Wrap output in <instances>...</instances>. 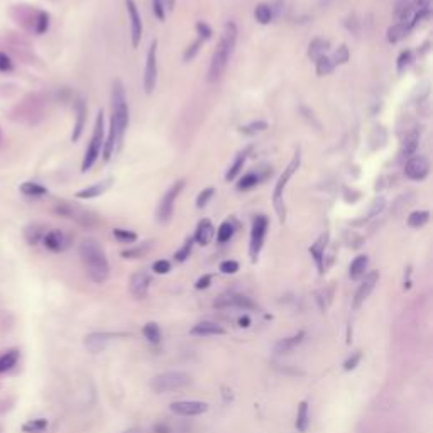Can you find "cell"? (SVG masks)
I'll return each mask as SVG.
<instances>
[{
    "label": "cell",
    "instance_id": "ab89813d",
    "mask_svg": "<svg viewBox=\"0 0 433 433\" xmlns=\"http://www.w3.org/2000/svg\"><path fill=\"white\" fill-rule=\"evenodd\" d=\"M113 237H115L119 242L124 244H130L137 240V233L132 232V230H125V229H113Z\"/></svg>",
    "mask_w": 433,
    "mask_h": 433
},
{
    "label": "cell",
    "instance_id": "94428289",
    "mask_svg": "<svg viewBox=\"0 0 433 433\" xmlns=\"http://www.w3.org/2000/svg\"><path fill=\"white\" fill-rule=\"evenodd\" d=\"M332 2H333V0H318V3H320V7H328Z\"/></svg>",
    "mask_w": 433,
    "mask_h": 433
},
{
    "label": "cell",
    "instance_id": "4dcf8cb0",
    "mask_svg": "<svg viewBox=\"0 0 433 433\" xmlns=\"http://www.w3.org/2000/svg\"><path fill=\"white\" fill-rule=\"evenodd\" d=\"M233 232H235V225H233V222L232 220H225V222L218 227V230H216V239H218V242L225 244L233 237Z\"/></svg>",
    "mask_w": 433,
    "mask_h": 433
},
{
    "label": "cell",
    "instance_id": "6f0895ef",
    "mask_svg": "<svg viewBox=\"0 0 433 433\" xmlns=\"http://www.w3.org/2000/svg\"><path fill=\"white\" fill-rule=\"evenodd\" d=\"M212 283V276L210 274H207V276H201L200 279L197 281V284H195V288L197 290H205V288H208Z\"/></svg>",
    "mask_w": 433,
    "mask_h": 433
},
{
    "label": "cell",
    "instance_id": "f5cc1de1",
    "mask_svg": "<svg viewBox=\"0 0 433 433\" xmlns=\"http://www.w3.org/2000/svg\"><path fill=\"white\" fill-rule=\"evenodd\" d=\"M29 230H32V233L27 232L26 235H27V240H29L31 244H36L39 239H43L44 233H43V229H41V227H37V225H31V227H29Z\"/></svg>",
    "mask_w": 433,
    "mask_h": 433
},
{
    "label": "cell",
    "instance_id": "8992f818",
    "mask_svg": "<svg viewBox=\"0 0 433 433\" xmlns=\"http://www.w3.org/2000/svg\"><path fill=\"white\" fill-rule=\"evenodd\" d=\"M191 383L190 374L183 372V371H170V372L157 374L156 377H153L151 381V387L154 393L163 394V393H171V391L181 389L186 387Z\"/></svg>",
    "mask_w": 433,
    "mask_h": 433
},
{
    "label": "cell",
    "instance_id": "11a10c76",
    "mask_svg": "<svg viewBox=\"0 0 433 433\" xmlns=\"http://www.w3.org/2000/svg\"><path fill=\"white\" fill-rule=\"evenodd\" d=\"M47 26H49V17H47V14H44V12H41L39 14V19H37V27H36V31L39 34H43L44 31L47 29Z\"/></svg>",
    "mask_w": 433,
    "mask_h": 433
},
{
    "label": "cell",
    "instance_id": "7c38bea8",
    "mask_svg": "<svg viewBox=\"0 0 433 433\" xmlns=\"http://www.w3.org/2000/svg\"><path fill=\"white\" fill-rule=\"evenodd\" d=\"M170 410L180 417H197L208 411V404L203 401H176L171 404Z\"/></svg>",
    "mask_w": 433,
    "mask_h": 433
},
{
    "label": "cell",
    "instance_id": "7402d4cb",
    "mask_svg": "<svg viewBox=\"0 0 433 433\" xmlns=\"http://www.w3.org/2000/svg\"><path fill=\"white\" fill-rule=\"evenodd\" d=\"M85 120H87V105H85L83 100H80L77 104V120H75V129H73V136H71V140L77 142L80 139L81 132H83L85 127Z\"/></svg>",
    "mask_w": 433,
    "mask_h": 433
},
{
    "label": "cell",
    "instance_id": "60d3db41",
    "mask_svg": "<svg viewBox=\"0 0 433 433\" xmlns=\"http://www.w3.org/2000/svg\"><path fill=\"white\" fill-rule=\"evenodd\" d=\"M214 195H215V188H212V186L201 190L200 193H198V197H197V208H205L207 207V203L212 200V198H214Z\"/></svg>",
    "mask_w": 433,
    "mask_h": 433
},
{
    "label": "cell",
    "instance_id": "8fae6325",
    "mask_svg": "<svg viewBox=\"0 0 433 433\" xmlns=\"http://www.w3.org/2000/svg\"><path fill=\"white\" fill-rule=\"evenodd\" d=\"M125 9L130 19V41H132V46L137 47L140 44V39H142V20H140V14L134 0H125Z\"/></svg>",
    "mask_w": 433,
    "mask_h": 433
},
{
    "label": "cell",
    "instance_id": "603a6c76",
    "mask_svg": "<svg viewBox=\"0 0 433 433\" xmlns=\"http://www.w3.org/2000/svg\"><path fill=\"white\" fill-rule=\"evenodd\" d=\"M191 333L193 335H223L225 330L220 325L214 324V322H200V324L191 328Z\"/></svg>",
    "mask_w": 433,
    "mask_h": 433
},
{
    "label": "cell",
    "instance_id": "484cf974",
    "mask_svg": "<svg viewBox=\"0 0 433 433\" xmlns=\"http://www.w3.org/2000/svg\"><path fill=\"white\" fill-rule=\"evenodd\" d=\"M408 31H410V27H408L406 22H396V24H393V26L387 29V41H389L391 44L400 43V41L408 34Z\"/></svg>",
    "mask_w": 433,
    "mask_h": 433
},
{
    "label": "cell",
    "instance_id": "1f68e13d",
    "mask_svg": "<svg viewBox=\"0 0 433 433\" xmlns=\"http://www.w3.org/2000/svg\"><path fill=\"white\" fill-rule=\"evenodd\" d=\"M296 428H298V432H301V433H305L308 428V403L307 401H301L300 406H298Z\"/></svg>",
    "mask_w": 433,
    "mask_h": 433
},
{
    "label": "cell",
    "instance_id": "db71d44e",
    "mask_svg": "<svg viewBox=\"0 0 433 433\" xmlns=\"http://www.w3.org/2000/svg\"><path fill=\"white\" fill-rule=\"evenodd\" d=\"M12 68H14L12 60H10L5 53H0V71H2V73H7V71H12Z\"/></svg>",
    "mask_w": 433,
    "mask_h": 433
},
{
    "label": "cell",
    "instance_id": "ac0fdd59",
    "mask_svg": "<svg viewBox=\"0 0 433 433\" xmlns=\"http://www.w3.org/2000/svg\"><path fill=\"white\" fill-rule=\"evenodd\" d=\"M214 237H215V227H214V223H212V220L201 218L200 222H198L197 230H195L193 240L200 244V246H208Z\"/></svg>",
    "mask_w": 433,
    "mask_h": 433
},
{
    "label": "cell",
    "instance_id": "8d00e7d4",
    "mask_svg": "<svg viewBox=\"0 0 433 433\" xmlns=\"http://www.w3.org/2000/svg\"><path fill=\"white\" fill-rule=\"evenodd\" d=\"M142 332H144V337H146V339L149 340L151 343H159V340H161V330H159V326L154 324V322H149V324L144 325Z\"/></svg>",
    "mask_w": 433,
    "mask_h": 433
},
{
    "label": "cell",
    "instance_id": "9a60e30c",
    "mask_svg": "<svg viewBox=\"0 0 433 433\" xmlns=\"http://www.w3.org/2000/svg\"><path fill=\"white\" fill-rule=\"evenodd\" d=\"M149 284H151V276L144 271H139V273H134L130 276V283H129V290L130 294L137 300H142L146 298L147 291H149Z\"/></svg>",
    "mask_w": 433,
    "mask_h": 433
},
{
    "label": "cell",
    "instance_id": "7bdbcfd3",
    "mask_svg": "<svg viewBox=\"0 0 433 433\" xmlns=\"http://www.w3.org/2000/svg\"><path fill=\"white\" fill-rule=\"evenodd\" d=\"M411 56H413V54H411V51H403V53L400 54V56H398V63H396V68H398V73H404V71H406V68L410 66V63H411Z\"/></svg>",
    "mask_w": 433,
    "mask_h": 433
},
{
    "label": "cell",
    "instance_id": "681fc988",
    "mask_svg": "<svg viewBox=\"0 0 433 433\" xmlns=\"http://www.w3.org/2000/svg\"><path fill=\"white\" fill-rule=\"evenodd\" d=\"M220 271L223 274H235L239 271V263L237 261H223L220 264Z\"/></svg>",
    "mask_w": 433,
    "mask_h": 433
},
{
    "label": "cell",
    "instance_id": "d4e9b609",
    "mask_svg": "<svg viewBox=\"0 0 433 433\" xmlns=\"http://www.w3.org/2000/svg\"><path fill=\"white\" fill-rule=\"evenodd\" d=\"M20 193L29 198H41L47 195V188H44L39 183H34V181H26V183L20 185Z\"/></svg>",
    "mask_w": 433,
    "mask_h": 433
},
{
    "label": "cell",
    "instance_id": "ba28073f",
    "mask_svg": "<svg viewBox=\"0 0 433 433\" xmlns=\"http://www.w3.org/2000/svg\"><path fill=\"white\" fill-rule=\"evenodd\" d=\"M267 227H269V220L266 215H257L252 222V229H250V242H249V254L250 259L256 263L259 252L264 246V239H266Z\"/></svg>",
    "mask_w": 433,
    "mask_h": 433
},
{
    "label": "cell",
    "instance_id": "6125c7cd",
    "mask_svg": "<svg viewBox=\"0 0 433 433\" xmlns=\"http://www.w3.org/2000/svg\"><path fill=\"white\" fill-rule=\"evenodd\" d=\"M166 9H170V10L174 9V0H166Z\"/></svg>",
    "mask_w": 433,
    "mask_h": 433
},
{
    "label": "cell",
    "instance_id": "e575fe53",
    "mask_svg": "<svg viewBox=\"0 0 433 433\" xmlns=\"http://www.w3.org/2000/svg\"><path fill=\"white\" fill-rule=\"evenodd\" d=\"M151 246H153V242H142V244H139L137 247H132V249L124 250L122 257H125V259H139V257H142L144 254L151 249Z\"/></svg>",
    "mask_w": 433,
    "mask_h": 433
},
{
    "label": "cell",
    "instance_id": "7dc6e473",
    "mask_svg": "<svg viewBox=\"0 0 433 433\" xmlns=\"http://www.w3.org/2000/svg\"><path fill=\"white\" fill-rule=\"evenodd\" d=\"M384 207H386V200H384L383 197H377L376 200H374L372 207H371V212H369V214H367V218H371V216L381 214V212L384 210Z\"/></svg>",
    "mask_w": 433,
    "mask_h": 433
},
{
    "label": "cell",
    "instance_id": "9f6ffc18",
    "mask_svg": "<svg viewBox=\"0 0 433 433\" xmlns=\"http://www.w3.org/2000/svg\"><path fill=\"white\" fill-rule=\"evenodd\" d=\"M359 360H360V354L359 352L354 354L350 359L345 360V364H343V369H345V371H354L357 367V364H359Z\"/></svg>",
    "mask_w": 433,
    "mask_h": 433
},
{
    "label": "cell",
    "instance_id": "f907efd6",
    "mask_svg": "<svg viewBox=\"0 0 433 433\" xmlns=\"http://www.w3.org/2000/svg\"><path fill=\"white\" fill-rule=\"evenodd\" d=\"M46 425H47L46 420H34V421H31V423H27L26 427H24V430L32 432V433H39V432H43L44 428H46Z\"/></svg>",
    "mask_w": 433,
    "mask_h": 433
},
{
    "label": "cell",
    "instance_id": "f35d334b",
    "mask_svg": "<svg viewBox=\"0 0 433 433\" xmlns=\"http://www.w3.org/2000/svg\"><path fill=\"white\" fill-rule=\"evenodd\" d=\"M315 64H317V73L320 75V77H324V75H328L333 71V68H335V64H333L332 58H328L325 54V56L318 58L317 61H315Z\"/></svg>",
    "mask_w": 433,
    "mask_h": 433
},
{
    "label": "cell",
    "instance_id": "f546056e",
    "mask_svg": "<svg viewBox=\"0 0 433 433\" xmlns=\"http://www.w3.org/2000/svg\"><path fill=\"white\" fill-rule=\"evenodd\" d=\"M254 17L259 24L266 26L273 20V12H271V7L267 3H257L256 9H254Z\"/></svg>",
    "mask_w": 433,
    "mask_h": 433
},
{
    "label": "cell",
    "instance_id": "bcb514c9",
    "mask_svg": "<svg viewBox=\"0 0 433 433\" xmlns=\"http://www.w3.org/2000/svg\"><path fill=\"white\" fill-rule=\"evenodd\" d=\"M195 29H197V34L200 37H198V39H201V41H207V39H210L212 37V34H214V31H212V27L208 26L207 22H203V20H200V22H197V27H195Z\"/></svg>",
    "mask_w": 433,
    "mask_h": 433
},
{
    "label": "cell",
    "instance_id": "4316f807",
    "mask_svg": "<svg viewBox=\"0 0 433 433\" xmlns=\"http://www.w3.org/2000/svg\"><path fill=\"white\" fill-rule=\"evenodd\" d=\"M367 264H369V257L364 256V254L362 256H357L356 259L352 261V264H350V269H349L350 278H352V279H359V278L366 273Z\"/></svg>",
    "mask_w": 433,
    "mask_h": 433
},
{
    "label": "cell",
    "instance_id": "e0dca14e",
    "mask_svg": "<svg viewBox=\"0 0 433 433\" xmlns=\"http://www.w3.org/2000/svg\"><path fill=\"white\" fill-rule=\"evenodd\" d=\"M215 307L222 308V307H237V308H244V310H252L256 308V305L249 300V298L242 296V294L237 293H225L220 298H216Z\"/></svg>",
    "mask_w": 433,
    "mask_h": 433
},
{
    "label": "cell",
    "instance_id": "6da1fadb",
    "mask_svg": "<svg viewBox=\"0 0 433 433\" xmlns=\"http://www.w3.org/2000/svg\"><path fill=\"white\" fill-rule=\"evenodd\" d=\"M127 125H129V105H127V95L124 83L115 80L112 85V115H110L108 136L104 140V161L112 159L113 151L122 146L124 136H125Z\"/></svg>",
    "mask_w": 433,
    "mask_h": 433
},
{
    "label": "cell",
    "instance_id": "c3c4849f",
    "mask_svg": "<svg viewBox=\"0 0 433 433\" xmlns=\"http://www.w3.org/2000/svg\"><path fill=\"white\" fill-rule=\"evenodd\" d=\"M153 271L156 274H168L171 271V264L170 261H164V259H159L156 261V263L153 264Z\"/></svg>",
    "mask_w": 433,
    "mask_h": 433
},
{
    "label": "cell",
    "instance_id": "680465c9",
    "mask_svg": "<svg viewBox=\"0 0 433 433\" xmlns=\"http://www.w3.org/2000/svg\"><path fill=\"white\" fill-rule=\"evenodd\" d=\"M430 0H415V9L417 10H430Z\"/></svg>",
    "mask_w": 433,
    "mask_h": 433
},
{
    "label": "cell",
    "instance_id": "b9f144b4",
    "mask_svg": "<svg viewBox=\"0 0 433 433\" xmlns=\"http://www.w3.org/2000/svg\"><path fill=\"white\" fill-rule=\"evenodd\" d=\"M193 239H186V242L183 244V247H181L180 250H176V254H174V259L178 261V263H185V261L190 257L191 254V247H193Z\"/></svg>",
    "mask_w": 433,
    "mask_h": 433
},
{
    "label": "cell",
    "instance_id": "d6986e66",
    "mask_svg": "<svg viewBox=\"0 0 433 433\" xmlns=\"http://www.w3.org/2000/svg\"><path fill=\"white\" fill-rule=\"evenodd\" d=\"M112 183H113V178H107V180L98 181V183L92 185V186L85 188V190L77 191V195H75V197L83 198V200H90V198H98V197H102V195H104L107 190H110Z\"/></svg>",
    "mask_w": 433,
    "mask_h": 433
},
{
    "label": "cell",
    "instance_id": "5b68a950",
    "mask_svg": "<svg viewBox=\"0 0 433 433\" xmlns=\"http://www.w3.org/2000/svg\"><path fill=\"white\" fill-rule=\"evenodd\" d=\"M104 140H105V113L104 110H100L97 113L93 134H92L90 144H88L83 163H81V173H87L88 170H92L95 166V163H97L98 156L102 153V147H104Z\"/></svg>",
    "mask_w": 433,
    "mask_h": 433
},
{
    "label": "cell",
    "instance_id": "52a82bcc",
    "mask_svg": "<svg viewBox=\"0 0 433 433\" xmlns=\"http://www.w3.org/2000/svg\"><path fill=\"white\" fill-rule=\"evenodd\" d=\"M183 188H185V180H178L176 183L171 185L170 190L163 195V198H161V201H159V207H157V212H156V218L159 223H168L171 218H173L174 203H176L178 197H180Z\"/></svg>",
    "mask_w": 433,
    "mask_h": 433
},
{
    "label": "cell",
    "instance_id": "91938a15",
    "mask_svg": "<svg viewBox=\"0 0 433 433\" xmlns=\"http://www.w3.org/2000/svg\"><path fill=\"white\" fill-rule=\"evenodd\" d=\"M239 324H240V326H249V325H250V320H249V317H240Z\"/></svg>",
    "mask_w": 433,
    "mask_h": 433
},
{
    "label": "cell",
    "instance_id": "2e32d148",
    "mask_svg": "<svg viewBox=\"0 0 433 433\" xmlns=\"http://www.w3.org/2000/svg\"><path fill=\"white\" fill-rule=\"evenodd\" d=\"M115 337H120V333H107V332L90 333V335H87V339H85V347H87L90 352H102V350H104Z\"/></svg>",
    "mask_w": 433,
    "mask_h": 433
},
{
    "label": "cell",
    "instance_id": "3957f363",
    "mask_svg": "<svg viewBox=\"0 0 433 433\" xmlns=\"http://www.w3.org/2000/svg\"><path fill=\"white\" fill-rule=\"evenodd\" d=\"M80 257L87 274L93 283H105L110 274L108 261L102 246L93 239H85L80 244Z\"/></svg>",
    "mask_w": 433,
    "mask_h": 433
},
{
    "label": "cell",
    "instance_id": "ffe728a7",
    "mask_svg": "<svg viewBox=\"0 0 433 433\" xmlns=\"http://www.w3.org/2000/svg\"><path fill=\"white\" fill-rule=\"evenodd\" d=\"M328 237H330V233L324 232L317 239V242L310 247V254L313 256V259H315V263H317L318 271H320V273H324V257H325L326 244H328Z\"/></svg>",
    "mask_w": 433,
    "mask_h": 433
},
{
    "label": "cell",
    "instance_id": "d590c367",
    "mask_svg": "<svg viewBox=\"0 0 433 433\" xmlns=\"http://www.w3.org/2000/svg\"><path fill=\"white\" fill-rule=\"evenodd\" d=\"M259 181H261V178L257 176L256 173H247V174H244V176L239 180V183H237V190H239V191L252 190V188L256 186Z\"/></svg>",
    "mask_w": 433,
    "mask_h": 433
},
{
    "label": "cell",
    "instance_id": "ee69618b",
    "mask_svg": "<svg viewBox=\"0 0 433 433\" xmlns=\"http://www.w3.org/2000/svg\"><path fill=\"white\" fill-rule=\"evenodd\" d=\"M332 61H333V64H343V63H347V61H349V47H347L345 44H342V46H340L339 49L333 53Z\"/></svg>",
    "mask_w": 433,
    "mask_h": 433
},
{
    "label": "cell",
    "instance_id": "30bf717a",
    "mask_svg": "<svg viewBox=\"0 0 433 433\" xmlns=\"http://www.w3.org/2000/svg\"><path fill=\"white\" fill-rule=\"evenodd\" d=\"M430 173V163L425 156H413L404 164V174L413 181H423Z\"/></svg>",
    "mask_w": 433,
    "mask_h": 433
},
{
    "label": "cell",
    "instance_id": "74e56055",
    "mask_svg": "<svg viewBox=\"0 0 433 433\" xmlns=\"http://www.w3.org/2000/svg\"><path fill=\"white\" fill-rule=\"evenodd\" d=\"M267 129V124L263 122V120H256V122H250L247 124V125H242L240 127V132L244 134V136H256V134L263 132V130Z\"/></svg>",
    "mask_w": 433,
    "mask_h": 433
},
{
    "label": "cell",
    "instance_id": "277c9868",
    "mask_svg": "<svg viewBox=\"0 0 433 433\" xmlns=\"http://www.w3.org/2000/svg\"><path fill=\"white\" fill-rule=\"evenodd\" d=\"M300 164H301V151L296 149V153H294L293 159H291L290 164L284 168V171L281 173V176L278 178L276 185H274L273 205H274V210H276V215H278V218H279L281 223H284V220H286V207H284V190H286V185H288V181L291 180V176H293V174L298 171Z\"/></svg>",
    "mask_w": 433,
    "mask_h": 433
},
{
    "label": "cell",
    "instance_id": "5bb4252c",
    "mask_svg": "<svg viewBox=\"0 0 433 433\" xmlns=\"http://www.w3.org/2000/svg\"><path fill=\"white\" fill-rule=\"evenodd\" d=\"M377 279H379V273H377V271H371V273L364 278V281L360 283V286L357 288L356 296H354V303H352L354 308H359L360 305H362L364 301L369 298V294L372 293L374 286L377 284Z\"/></svg>",
    "mask_w": 433,
    "mask_h": 433
},
{
    "label": "cell",
    "instance_id": "83f0119b",
    "mask_svg": "<svg viewBox=\"0 0 433 433\" xmlns=\"http://www.w3.org/2000/svg\"><path fill=\"white\" fill-rule=\"evenodd\" d=\"M19 362V352L17 350H9V352H3L0 356V374L10 371L14 366H17Z\"/></svg>",
    "mask_w": 433,
    "mask_h": 433
},
{
    "label": "cell",
    "instance_id": "4fadbf2b",
    "mask_svg": "<svg viewBox=\"0 0 433 433\" xmlns=\"http://www.w3.org/2000/svg\"><path fill=\"white\" fill-rule=\"evenodd\" d=\"M43 242L47 250L51 252H63L68 246H70V237L60 229L49 230L43 235Z\"/></svg>",
    "mask_w": 433,
    "mask_h": 433
},
{
    "label": "cell",
    "instance_id": "f6af8a7d",
    "mask_svg": "<svg viewBox=\"0 0 433 433\" xmlns=\"http://www.w3.org/2000/svg\"><path fill=\"white\" fill-rule=\"evenodd\" d=\"M201 43H203V41H201V39H197L193 44H191V46H188V47H186V51H185V53H183V60H185V63H190V61L193 60L195 56H197L198 51H200Z\"/></svg>",
    "mask_w": 433,
    "mask_h": 433
},
{
    "label": "cell",
    "instance_id": "f1b7e54d",
    "mask_svg": "<svg viewBox=\"0 0 433 433\" xmlns=\"http://www.w3.org/2000/svg\"><path fill=\"white\" fill-rule=\"evenodd\" d=\"M428 218H430V214L427 210H415L408 216V225L413 227V229H420V227L427 225Z\"/></svg>",
    "mask_w": 433,
    "mask_h": 433
},
{
    "label": "cell",
    "instance_id": "cb8c5ba5",
    "mask_svg": "<svg viewBox=\"0 0 433 433\" xmlns=\"http://www.w3.org/2000/svg\"><path fill=\"white\" fill-rule=\"evenodd\" d=\"M330 43L326 39H322V37H317V39H313L310 43V46H308V56H310L311 61H317L318 58L325 56L326 49H328Z\"/></svg>",
    "mask_w": 433,
    "mask_h": 433
},
{
    "label": "cell",
    "instance_id": "9c48e42d",
    "mask_svg": "<svg viewBox=\"0 0 433 433\" xmlns=\"http://www.w3.org/2000/svg\"><path fill=\"white\" fill-rule=\"evenodd\" d=\"M157 81V41L154 39L147 49L146 66H144V92L153 93Z\"/></svg>",
    "mask_w": 433,
    "mask_h": 433
},
{
    "label": "cell",
    "instance_id": "d6a6232c",
    "mask_svg": "<svg viewBox=\"0 0 433 433\" xmlns=\"http://www.w3.org/2000/svg\"><path fill=\"white\" fill-rule=\"evenodd\" d=\"M417 147H418V132H411V134H408L406 139L403 140L401 154H403V156H413Z\"/></svg>",
    "mask_w": 433,
    "mask_h": 433
},
{
    "label": "cell",
    "instance_id": "836d02e7",
    "mask_svg": "<svg viewBox=\"0 0 433 433\" xmlns=\"http://www.w3.org/2000/svg\"><path fill=\"white\" fill-rule=\"evenodd\" d=\"M246 157H247V154H246V153H240L239 156L235 157L233 164L229 168V171H227V174H225V180H227V181L235 180L237 174H239V173H240V170H242V168H244V163H246Z\"/></svg>",
    "mask_w": 433,
    "mask_h": 433
},
{
    "label": "cell",
    "instance_id": "44dd1931",
    "mask_svg": "<svg viewBox=\"0 0 433 433\" xmlns=\"http://www.w3.org/2000/svg\"><path fill=\"white\" fill-rule=\"evenodd\" d=\"M305 339V332H298L296 335L293 337H288V339H283L279 340V342L274 345V352L278 354V356H281V354H288L291 352V350L294 349V347H298L301 342H303Z\"/></svg>",
    "mask_w": 433,
    "mask_h": 433
},
{
    "label": "cell",
    "instance_id": "7a4b0ae2",
    "mask_svg": "<svg viewBox=\"0 0 433 433\" xmlns=\"http://www.w3.org/2000/svg\"><path fill=\"white\" fill-rule=\"evenodd\" d=\"M237 26L235 22L229 20L223 27V32L218 39V44H216L214 54H212V61H210V68H208V77L207 80L210 83H215L222 78L223 71L229 66V61L233 54V49H235L237 44Z\"/></svg>",
    "mask_w": 433,
    "mask_h": 433
},
{
    "label": "cell",
    "instance_id": "816d5d0a",
    "mask_svg": "<svg viewBox=\"0 0 433 433\" xmlns=\"http://www.w3.org/2000/svg\"><path fill=\"white\" fill-rule=\"evenodd\" d=\"M153 10L154 15L159 20L166 19V9H164V0H153Z\"/></svg>",
    "mask_w": 433,
    "mask_h": 433
}]
</instances>
